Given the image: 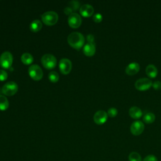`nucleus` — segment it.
I'll use <instances>...</instances> for the list:
<instances>
[{
	"label": "nucleus",
	"mask_w": 161,
	"mask_h": 161,
	"mask_svg": "<svg viewBox=\"0 0 161 161\" xmlns=\"http://www.w3.org/2000/svg\"><path fill=\"white\" fill-rule=\"evenodd\" d=\"M69 44L73 48L79 50L84 45L85 40L82 34L79 32H72L67 37Z\"/></svg>",
	"instance_id": "obj_1"
},
{
	"label": "nucleus",
	"mask_w": 161,
	"mask_h": 161,
	"mask_svg": "<svg viewBox=\"0 0 161 161\" xmlns=\"http://www.w3.org/2000/svg\"><path fill=\"white\" fill-rule=\"evenodd\" d=\"M42 21L47 25L52 26L56 24L58 21V16L57 13L53 11H48L44 13L41 16Z\"/></svg>",
	"instance_id": "obj_2"
},
{
	"label": "nucleus",
	"mask_w": 161,
	"mask_h": 161,
	"mask_svg": "<svg viewBox=\"0 0 161 161\" xmlns=\"http://www.w3.org/2000/svg\"><path fill=\"white\" fill-rule=\"evenodd\" d=\"M41 62L45 68L47 69H52L57 65V59L52 54L46 53L42 56Z\"/></svg>",
	"instance_id": "obj_3"
},
{
	"label": "nucleus",
	"mask_w": 161,
	"mask_h": 161,
	"mask_svg": "<svg viewBox=\"0 0 161 161\" xmlns=\"http://www.w3.org/2000/svg\"><path fill=\"white\" fill-rule=\"evenodd\" d=\"M18 90V84L13 82L9 81L6 82L2 87V92L6 96H13L16 93Z\"/></svg>",
	"instance_id": "obj_4"
},
{
	"label": "nucleus",
	"mask_w": 161,
	"mask_h": 161,
	"mask_svg": "<svg viewBox=\"0 0 161 161\" xmlns=\"http://www.w3.org/2000/svg\"><path fill=\"white\" fill-rule=\"evenodd\" d=\"M28 74L30 76L35 80H40L43 74L41 67L36 64H33L29 67Z\"/></svg>",
	"instance_id": "obj_5"
},
{
	"label": "nucleus",
	"mask_w": 161,
	"mask_h": 161,
	"mask_svg": "<svg viewBox=\"0 0 161 161\" xmlns=\"http://www.w3.org/2000/svg\"><path fill=\"white\" fill-rule=\"evenodd\" d=\"M13 57L9 52H4L0 56V64L4 69H9L11 67Z\"/></svg>",
	"instance_id": "obj_6"
},
{
	"label": "nucleus",
	"mask_w": 161,
	"mask_h": 161,
	"mask_svg": "<svg viewBox=\"0 0 161 161\" xmlns=\"http://www.w3.org/2000/svg\"><path fill=\"white\" fill-rule=\"evenodd\" d=\"M152 86V80L146 77L140 78L135 82V87L138 91H146Z\"/></svg>",
	"instance_id": "obj_7"
},
{
	"label": "nucleus",
	"mask_w": 161,
	"mask_h": 161,
	"mask_svg": "<svg viewBox=\"0 0 161 161\" xmlns=\"http://www.w3.org/2000/svg\"><path fill=\"white\" fill-rule=\"evenodd\" d=\"M144 128L145 126L143 123L140 120H137L133 122L131 125L130 131L133 135L138 136L143 133Z\"/></svg>",
	"instance_id": "obj_8"
},
{
	"label": "nucleus",
	"mask_w": 161,
	"mask_h": 161,
	"mask_svg": "<svg viewBox=\"0 0 161 161\" xmlns=\"http://www.w3.org/2000/svg\"><path fill=\"white\" fill-rule=\"evenodd\" d=\"M82 23V18L80 16L76 13H72L68 17V23L69 26L73 28H78Z\"/></svg>",
	"instance_id": "obj_9"
},
{
	"label": "nucleus",
	"mask_w": 161,
	"mask_h": 161,
	"mask_svg": "<svg viewBox=\"0 0 161 161\" xmlns=\"http://www.w3.org/2000/svg\"><path fill=\"white\" fill-rule=\"evenodd\" d=\"M59 69L62 74H67L72 69V62L71 61L66 58H62L59 61Z\"/></svg>",
	"instance_id": "obj_10"
},
{
	"label": "nucleus",
	"mask_w": 161,
	"mask_h": 161,
	"mask_svg": "<svg viewBox=\"0 0 161 161\" xmlns=\"http://www.w3.org/2000/svg\"><path fill=\"white\" fill-rule=\"evenodd\" d=\"M108 116V114L105 111L99 110L94 115V121L97 125H102L106 121Z\"/></svg>",
	"instance_id": "obj_11"
},
{
	"label": "nucleus",
	"mask_w": 161,
	"mask_h": 161,
	"mask_svg": "<svg viewBox=\"0 0 161 161\" xmlns=\"http://www.w3.org/2000/svg\"><path fill=\"white\" fill-rule=\"evenodd\" d=\"M80 7V3L78 1H75L72 0L70 1L68 3V5L64 8V13L70 15L71 13H73V11H77Z\"/></svg>",
	"instance_id": "obj_12"
},
{
	"label": "nucleus",
	"mask_w": 161,
	"mask_h": 161,
	"mask_svg": "<svg viewBox=\"0 0 161 161\" xmlns=\"http://www.w3.org/2000/svg\"><path fill=\"white\" fill-rule=\"evenodd\" d=\"M80 13L84 17H89L93 14L94 8L89 4H84L80 8Z\"/></svg>",
	"instance_id": "obj_13"
},
{
	"label": "nucleus",
	"mask_w": 161,
	"mask_h": 161,
	"mask_svg": "<svg viewBox=\"0 0 161 161\" xmlns=\"http://www.w3.org/2000/svg\"><path fill=\"white\" fill-rule=\"evenodd\" d=\"M140 67L138 63L132 62L129 64L125 69V72L128 75H133L138 72L140 70Z\"/></svg>",
	"instance_id": "obj_14"
},
{
	"label": "nucleus",
	"mask_w": 161,
	"mask_h": 161,
	"mask_svg": "<svg viewBox=\"0 0 161 161\" xmlns=\"http://www.w3.org/2000/svg\"><path fill=\"white\" fill-rule=\"evenodd\" d=\"M83 52L86 56L91 57L94 55L96 52L95 44L93 43H86L83 47Z\"/></svg>",
	"instance_id": "obj_15"
},
{
	"label": "nucleus",
	"mask_w": 161,
	"mask_h": 161,
	"mask_svg": "<svg viewBox=\"0 0 161 161\" xmlns=\"http://www.w3.org/2000/svg\"><path fill=\"white\" fill-rule=\"evenodd\" d=\"M145 72L147 75L150 78H155L158 74L157 67L153 64H149L145 69Z\"/></svg>",
	"instance_id": "obj_16"
},
{
	"label": "nucleus",
	"mask_w": 161,
	"mask_h": 161,
	"mask_svg": "<svg viewBox=\"0 0 161 161\" xmlns=\"http://www.w3.org/2000/svg\"><path fill=\"white\" fill-rule=\"evenodd\" d=\"M129 114L131 118L134 119H138L142 116V111L138 107L132 106L129 109Z\"/></svg>",
	"instance_id": "obj_17"
},
{
	"label": "nucleus",
	"mask_w": 161,
	"mask_h": 161,
	"mask_svg": "<svg viewBox=\"0 0 161 161\" xmlns=\"http://www.w3.org/2000/svg\"><path fill=\"white\" fill-rule=\"evenodd\" d=\"M42 28V23L38 19L33 20L30 25V28L31 31L33 32H37L41 30Z\"/></svg>",
	"instance_id": "obj_18"
},
{
	"label": "nucleus",
	"mask_w": 161,
	"mask_h": 161,
	"mask_svg": "<svg viewBox=\"0 0 161 161\" xmlns=\"http://www.w3.org/2000/svg\"><path fill=\"white\" fill-rule=\"evenodd\" d=\"M21 60L23 64L26 65H29L33 62V57L29 53H24L22 54L21 57Z\"/></svg>",
	"instance_id": "obj_19"
},
{
	"label": "nucleus",
	"mask_w": 161,
	"mask_h": 161,
	"mask_svg": "<svg viewBox=\"0 0 161 161\" xmlns=\"http://www.w3.org/2000/svg\"><path fill=\"white\" fill-rule=\"evenodd\" d=\"M155 119V116L153 113L148 112L146 114H144L143 117V120L144 121L145 123L147 124H150L152 123Z\"/></svg>",
	"instance_id": "obj_20"
},
{
	"label": "nucleus",
	"mask_w": 161,
	"mask_h": 161,
	"mask_svg": "<svg viewBox=\"0 0 161 161\" xmlns=\"http://www.w3.org/2000/svg\"><path fill=\"white\" fill-rule=\"evenodd\" d=\"M9 107V101L5 96L0 95V109L6 110Z\"/></svg>",
	"instance_id": "obj_21"
},
{
	"label": "nucleus",
	"mask_w": 161,
	"mask_h": 161,
	"mask_svg": "<svg viewBox=\"0 0 161 161\" xmlns=\"http://www.w3.org/2000/svg\"><path fill=\"white\" fill-rule=\"evenodd\" d=\"M129 161H142L141 155L136 152H132L128 156Z\"/></svg>",
	"instance_id": "obj_22"
},
{
	"label": "nucleus",
	"mask_w": 161,
	"mask_h": 161,
	"mask_svg": "<svg viewBox=\"0 0 161 161\" xmlns=\"http://www.w3.org/2000/svg\"><path fill=\"white\" fill-rule=\"evenodd\" d=\"M48 79L52 82H56L59 79V75L55 71H51L48 74Z\"/></svg>",
	"instance_id": "obj_23"
},
{
	"label": "nucleus",
	"mask_w": 161,
	"mask_h": 161,
	"mask_svg": "<svg viewBox=\"0 0 161 161\" xmlns=\"http://www.w3.org/2000/svg\"><path fill=\"white\" fill-rule=\"evenodd\" d=\"M107 114H108V116L111 118H114L118 114V109L115 108H110L108 110Z\"/></svg>",
	"instance_id": "obj_24"
},
{
	"label": "nucleus",
	"mask_w": 161,
	"mask_h": 161,
	"mask_svg": "<svg viewBox=\"0 0 161 161\" xmlns=\"http://www.w3.org/2000/svg\"><path fill=\"white\" fill-rule=\"evenodd\" d=\"M92 19L94 22L96 23H99L102 21L103 19V16L101 15V14L100 13H96L95 14L93 15V17H92Z\"/></svg>",
	"instance_id": "obj_25"
},
{
	"label": "nucleus",
	"mask_w": 161,
	"mask_h": 161,
	"mask_svg": "<svg viewBox=\"0 0 161 161\" xmlns=\"http://www.w3.org/2000/svg\"><path fill=\"white\" fill-rule=\"evenodd\" d=\"M8 78V73L4 70H0V80H5Z\"/></svg>",
	"instance_id": "obj_26"
},
{
	"label": "nucleus",
	"mask_w": 161,
	"mask_h": 161,
	"mask_svg": "<svg viewBox=\"0 0 161 161\" xmlns=\"http://www.w3.org/2000/svg\"><path fill=\"white\" fill-rule=\"evenodd\" d=\"M142 161H158L157 157L153 155H148Z\"/></svg>",
	"instance_id": "obj_27"
},
{
	"label": "nucleus",
	"mask_w": 161,
	"mask_h": 161,
	"mask_svg": "<svg viewBox=\"0 0 161 161\" xmlns=\"http://www.w3.org/2000/svg\"><path fill=\"white\" fill-rule=\"evenodd\" d=\"M152 86L155 89V90H160L161 89V82L160 81H158V80H157V81H155L153 84H152Z\"/></svg>",
	"instance_id": "obj_28"
},
{
	"label": "nucleus",
	"mask_w": 161,
	"mask_h": 161,
	"mask_svg": "<svg viewBox=\"0 0 161 161\" xmlns=\"http://www.w3.org/2000/svg\"><path fill=\"white\" fill-rule=\"evenodd\" d=\"M86 38H87V40L88 43L95 44V43H94V36H93L92 34H89V35H87Z\"/></svg>",
	"instance_id": "obj_29"
}]
</instances>
